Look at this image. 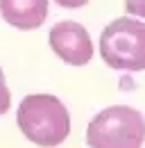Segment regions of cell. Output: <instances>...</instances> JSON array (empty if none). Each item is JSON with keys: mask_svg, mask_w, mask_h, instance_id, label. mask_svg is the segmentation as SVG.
<instances>
[{"mask_svg": "<svg viewBox=\"0 0 145 148\" xmlns=\"http://www.w3.org/2000/svg\"><path fill=\"white\" fill-rule=\"evenodd\" d=\"M100 55L113 71H145V21H111L100 34Z\"/></svg>", "mask_w": 145, "mask_h": 148, "instance_id": "3957f363", "label": "cell"}, {"mask_svg": "<svg viewBox=\"0 0 145 148\" xmlns=\"http://www.w3.org/2000/svg\"><path fill=\"white\" fill-rule=\"evenodd\" d=\"M48 39L52 53L70 66H84L93 57V41L82 23L59 21L52 25Z\"/></svg>", "mask_w": 145, "mask_h": 148, "instance_id": "277c9868", "label": "cell"}, {"mask_svg": "<svg viewBox=\"0 0 145 148\" xmlns=\"http://www.w3.org/2000/svg\"><path fill=\"white\" fill-rule=\"evenodd\" d=\"M0 16L18 30H36L48 18V0H0Z\"/></svg>", "mask_w": 145, "mask_h": 148, "instance_id": "5b68a950", "label": "cell"}, {"mask_svg": "<svg viewBox=\"0 0 145 148\" xmlns=\"http://www.w3.org/2000/svg\"><path fill=\"white\" fill-rule=\"evenodd\" d=\"M59 7H66V9H77V7H84L89 0H54Z\"/></svg>", "mask_w": 145, "mask_h": 148, "instance_id": "ba28073f", "label": "cell"}, {"mask_svg": "<svg viewBox=\"0 0 145 148\" xmlns=\"http://www.w3.org/2000/svg\"><path fill=\"white\" fill-rule=\"evenodd\" d=\"M145 116L129 105H111L91 119L86 128L89 148H141Z\"/></svg>", "mask_w": 145, "mask_h": 148, "instance_id": "7a4b0ae2", "label": "cell"}, {"mask_svg": "<svg viewBox=\"0 0 145 148\" xmlns=\"http://www.w3.org/2000/svg\"><path fill=\"white\" fill-rule=\"evenodd\" d=\"M9 107H12V91H9L7 80H5V73H2V69H0V116L7 114Z\"/></svg>", "mask_w": 145, "mask_h": 148, "instance_id": "8992f818", "label": "cell"}, {"mask_svg": "<svg viewBox=\"0 0 145 148\" xmlns=\"http://www.w3.org/2000/svg\"><path fill=\"white\" fill-rule=\"evenodd\" d=\"M20 132L41 148H54L70 134V114L52 93H30L16 110Z\"/></svg>", "mask_w": 145, "mask_h": 148, "instance_id": "6da1fadb", "label": "cell"}, {"mask_svg": "<svg viewBox=\"0 0 145 148\" xmlns=\"http://www.w3.org/2000/svg\"><path fill=\"white\" fill-rule=\"evenodd\" d=\"M125 12L129 16L145 18V0H125Z\"/></svg>", "mask_w": 145, "mask_h": 148, "instance_id": "52a82bcc", "label": "cell"}]
</instances>
